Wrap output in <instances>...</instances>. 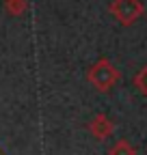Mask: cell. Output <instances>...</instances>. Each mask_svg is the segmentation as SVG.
Segmentation results:
<instances>
[{
	"mask_svg": "<svg viewBox=\"0 0 147 155\" xmlns=\"http://www.w3.org/2000/svg\"><path fill=\"white\" fill-rule=\"evenodd\" d=\"M119 78H121L119 69L110 63L108 58H100V61H95L87 69L89 84L95 91H100V93H108L110 88H115V84L119 82Z\"/></svg>",
	"mask_w": 147,
	"mask_h": 155,
	"instance_id": "cell-1",
	"label": "cell"
},
{
	"mask_svg": "<svg viewBox=\"0 0 147 155\" xmlns=\"http://www.w3.org/2000/svg\"><path fill=\"white\" fill-rule=\"evenodd\" d=\"M108 13L121 26H132L145 15V5L141 0H113L108 5Z\"/></svg>",
	"mask_w": 147,
	"mask_h": 155,
	"instance_id": "cell-2",
	"label": "cell"
},
{
	"mask_svg": "<svg viewBox=\"0 0 147 155\" xmlns=\"http://www.w3.org/2000/svg\"><path fill=\"white\" fill-rule=\"evenodd\" d=\"M89 134L93 136L95 140H106L115 134V123L110 121L106 114H95L89 123Z\"/></svg>",
	"mask_w": 147,
	"mask_h": 155,
	"instance_id": "cell-3",
	"label": "cell"
},
{
	"mask_svg": "<svg viewBox=\"0 0 147 155\" xmlns=\"http://www.w3.org/2000/svg\"><path fill=\"white\" fill-rule=\"evenodd\" d=\"M28 9V0H5V11L13 17L24 15Z\"/></svg>",
	"mask_w": 147,
	"mask_h": 155,
	"instance_id": "cell-4",
	"label": "cell"
},
{
	"mask_svg": "<svg viewBox=\"0 0 147 155\" xmlns=\"http://www.w3.org/2000/svg\"><path fill=\"white\" fill-rule=\"evenodd\" d=\"M108 155H136V149L128 140H117L113 147L108 149Z\"/></svg>",
	"mask_w": 147,
	"mask_h": 155,
	"instance_id": "cell-5",
	"label": "cell"
},
{
	"mask_svg": "<svg viewBox=\"0 0 147 155\" xmlns=\"http://www.w3.org/2000/svg\"><path fill=\"white\" fill-rule=\"evenodd\" d=\"M134 86H136V88L147 97V65H145V67L134 75Z\"/></svg>",
	"mask_w": 147,
	"mask_h": 155,
	"instance_id": "cell-6",
	"label": "cell"
}]
</instances>
